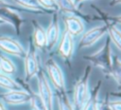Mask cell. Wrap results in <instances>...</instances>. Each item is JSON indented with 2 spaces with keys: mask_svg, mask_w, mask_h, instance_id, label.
Segmentation results:
<instances>
[{
  "mask_svg": "<svg viewBox=\"0 0 121 110\" xmlns=\"http://www.w3.org/2000/svg\"><path fill=\"white\" fill-rule=\"evenodd\" d=\"M74 1V3L76 4V3H78V2H80V1H82V0H73Z\"/></svg>",
  "mask_w": 121,
  "mask_h": 110,
  "instance_id": "25",
  "label": "cell"
},
{
  "mask_svg": "<svg viewBox=\"0 0 121 110\" xmlns=\"http://www.w3.org/2000/svg\"><path fill=\"white\" fill-rule=\"evenodd\" d=\"M88 100V82L86 78L80 79L76 86L74 91V110H81L82 106Z\"/></svg>",
  "mask_w": 121,
  "mask_h": 110,
  "instance_id": "2",
  "label": "cell"
},
{
  "mask_svg": "<svg viewBox=\"0 0 121 110\" xmlns=\"http://www.w3.org/2000/svg\"><path fill=\"white\" fill-rule=\"evenodd\" d=\"M38 89L39 96L46 105L48 110H53V96L52 91L49 86V83L43 74V71L41 70L38 74Z\"/></svg>",
  "mask_w": 121,
  "mask_h": 110,
  "instance_id": "1",
  "label": "cell"
},
{
  "mask_svg": "<svg viewBox=\"0 0 121 110\" xmlns=\"http://www.w3.org/2000/svg\"><path fill=\"white\" fill-rule=\"evenodd\" d=\"M15 2H17L18 4H20L21 6L30 9H35V10H40L41 9V6L38 2V0H15Z\"/></svg>",
  "mask_w": 121,
  "mask_h": 110,
  "instance_id": "18",
  "label": "cell"
},
{
  "mask_svg": "<svg viewBox=\"0 0 121 110\" xmlns=\"http://www.w3.org/2000/svg\"><path fill=\"white\" fill-rule=\"evenodd\" d=\"M3 5H4V2H3L2 0H0V8H1V7L3 6Z\"/></svg>",
  "mask_w": 121,
  "mask_h": 110,
  "instance_id": "24",
  "label": "cell"
},
{
  "mask_svg": "<svg viewBox=\"0 0 121 110\" xmlns=\"http://www.w3.org/2000/svg\"><path fill=\"white\" fill-rule=\"evenodd\" d=\"M3 100L9 104H22L29 101L30 94L21 89L9 90V92L3 94Z\"/></svg>",
  "mask_w": 121,
  "mask_h": 110,
  "instance_id": "5",
  "label": "cell"
},
{
  "mask_svg": "<svg viewBox=\"0 0 121 110\" xmlns=\"http://www.w3.org/2000/svg\"><path fill=\"white\" fill-rule=\"evenodd\" d=\"M109 34L112 40V42L114 43V45L116 46V47L118 49H120V42H121V38H120V30L115 27V26H111L109 28H107Z\"/></svg>",
  "mask_w": 121,
  "mask_h": 110,
  "instance_id": "15",
  "label": "cell"
},
{
  "mask_svg": "<svg viewBox=\"0 0 121 110\" xmlns=\"http://www.w3.org/2000/svg\"><path fill=\"white\" fill-rule=\"evenodd\" d=\"M25 68H26V80L32 78L34 75L37 74L39 70V64L33 48H29L26 52L25 57Z\"/></svg>",
  "mask_w": 121,
  "mask_h": 110,
  "instance_id": "7",
  "label": "cell"
},
{
  "mask_svg": "<svg viewBox=\"0 0 121 110\" xmlns=\"http://www.w3.org/2000/svg\"><path fill=\"white\" fill-rule=\"evenodd\" d=\"M58 101H59V108H60V110H74V107L71 104L69 99L64 94H60L59 96Z\"/></svg>",
  "mask_w": 121,
  "mask_h": 110,
  "instance_id": "16",
  "label": "cell"
},
{
  "mask_svg": "<svg viewBox=\"0 0 121 110\" xmlns=\"http://www.w3.org/2000/svg\"><path fill=\"white\" fill-rule=\"evenodd\" d=\"M39 4L41 7L50 9H58V4L55 0H38Z\"/></svg>",
  "mask_w": 121,
  "mask_h": 110,
  "instance_id": "20",
  "label": "cell"
},
{
  "mask_svg": "<svg viewBox=\"0 0 121 110\" xmlns=\"http://www.w3.org/2000/svg\"><path fill=\"white\" fill-rule=\"evenodd\" d=\"M0 70L6 74H11L15 71V66L9 58L4 55H0Z\"/></svg>",
  "mask_w": 121,
  "mask_h": 110,
  "instance_id": "13",
  "label": "cell"
},
{
  "mask_svg": "<svg viewBox=\"0 0 121 110\" xmlns=\"http://www.w3.org/2000/svg\"><path fill=\"white\" fill-rule=\"evenodd\" d=\"M0 110H7V109H6V107L3 105V103H2L1 101H0Z\"/></svg>",
  "mask_w": 121,
  "mask_h": 110,
  "instance_id": "22",
  "label": "cell"
},
{
  "mask_svg": "<svg viewBox=\"0 0 121 110\" xmlns=\"http://www.w3.org/2000/svg\"><path fill=\"white\" fill-rule=\"evenodd\" d=\"M7 21L5 20V19H3L2 17H0V25H3V24H5Z\"/></svg>",
  "mask_w": 121,
  "mask_h": 110,
  "instance_id": "23",
  "label": "cell"
},
{
  "mask_svg": "<svg viewBox=\"0 0 121 110\" xmlns=\"http://www.w3.org/2000/svg\"><path fill=\"white\" fill-rule=\"evenodd\" d=\"M0 86L9 90H16V89H21L20 85L15 82L10 77H9L6 74L0 73Z\"/></svg>",
  "mask_w": 121,
  "mask_h": 110,
  "instance_id": "12",
  "label": "cell"
},
{
  "mask_svg": "<svg viewBox=\"0 0 121 110\" xmlns=\"http://www.w3.org/2000/svg\"><path fill=\"white\" fill-rule=\"evenodd\" d=\"M34 43L36 46L38 47H43L46 46V36H45V30L41 27L37 26L35 28L34 31Z\"/></svg>",
  "mask_w": 121,
  "mask_h": 110,
  "instance_id": "11",
  "label": "cell"
},
{
  "mask_svg": "<svg viewBox=\"0 0 121 110\" xmlns=\"http://www.w3.org/2000/svg\"><path fill=\"white\" fill-rule=\"evenodd\" d=\"M64 23L66 31H68L71 35H78L83 31L82 22L75 16H68L64 18Z\"/></svg>",
  "mask_w": 121,
  "mask_h": 110,
  "instance_id": "9",
  "label": "cell"
},
{
  "mask_svg": "<svg viewBox=\"0 0 121 110\" xmlns=\"http://www.w3.org/2000/svg\"><path fill=\"white\" fill-rule=\"evenodd\" d=\"M29 101H30V104L33 110H48L46 105L44 104V102L43 101V100L38 94L30 95Z\"/></svg>",
  "mask_w": 121,
  "mask_h": 110,
  "instance_id": "14",
  "label": "cell"
},
{
  "mask_svg": "<svg viewBox=\"0 0 121 110\" xmlns=\"http://www.w3.org/2000/svg\"><path fill=\"white\" fill-rule=\"evenodd\" d=\"M59 26L57 22H52L50 24V26L48 27L46 32H45V36H46V46H48V48H51L57 42L58 38H59Z\"/></svg>",
  "mask_w": 121,
  "mask_h": 110,
  "instance_id": "10",
  "label": "cell"
},
{
  "mask_svg": "<svg viewBox=\"0 0 121 110\" xmlns=\"http://www.w3.org/2000/svg\"><path fill=\"white\" fill-rule=\"evenodd\" d=\"M0 71H1V70H0Z\"/></svg>",
  "mask_w": 121,
  "mask_h": 110,
  "instance_id": "26",
  "label": "cell"
},
{
  "mask_svg": "<svg viewBox=\"0 0 121 110\" xmlns=\"http://www.w3.org/2000/svg\"><path fill=\"white\" fill-rule=\"evenodd\" d=\"M107 31V27L106 26H99V27H95L92 29L88 30L81 38L79 46L80 47H86L94 45L97 40H99Z\"/></svg>",
  "mask_w": 121,
  "mask_h": 110,
  "instance_id": "4",
  "label": "cell"
},
{
  "mask_svg": "<svg viewBox=\"0 0 121 110\" xmlns=\"http://www.w3.org/2000/svg\"><path fill=\"white\" fill-rule=\"evenodd\" d=\"M46 69L53 85L59 90H63L64 79H63L61 69L60 68L58 64L53 59H49L46 62Z\"/></svg>",
  "mask_w": 121,
  "mask_h": 110,
  "instance_id": "3",
  "label": "cell"
},
{
  "mask_svg": "<svg viewBox=\"0 0 121 110\" xmlns=\"http://www.w3.org/2000/svg\"><path fill=\"white\" fill-rule=\"evenodd\" d=\"M58 7L61 8L64 11L73 12L76 9V4L73 0H58Z\"/></svg>",
  "mask_w": 121,
  "mask_h": 110,
  "instance_id": "17",
  "label": "cell"
},
{
  "mask_svg": "<svg viewBox=\"0 0 121 110\" xmlns=\"http://www.w3.org/2000/svg\"><path fill=\"white\" fill-rule=\"evenodd\" d=\"M73 48H74V45H73L72 35L65 30L60 39V43L59 46V52L62 57L70 58L73 53Z\"/></svg>",
  "mask_w": 121,
  "mask_h": 110,
  "instance_id": "8",
  "label": "cell"
},
{
  "mask_svg": "<svg viewBox=\"0 0 121 110\" xmlns=\"http://www.w3.org/2000/svg\"><path fill=\"white\" fill-rule=\"evenodd\" d=\"M110 110H121V103L119 101H112L108 105Z\"/></svg>",
  "mask_w": 121,
  "mask_h": 110,
  "instance_id": "21",
  "label": "cell"
},
{
  "mask_svg": "<svg viewBox=\"0 0 121 110\" xmlns=\"http://www.w3.org/2000/svg\"><path fill=\"white\" fill-rule=\"evenodd\" d=\"M0 49L9 54L19 57L24 54L22 46L17 41L9 37H0Z\"/></svg>",
  "mask_w": 121,
  "mask_h": 110,
  "instance_id": "6",
  "label": "cell"
},
{
  "mask_svg": "<svg viewBox=\"0 0 121 110\" xmlns=\"http://www.w3.org/2000/svg\"><path fill=\"white\" fill-rule=\"evenodd\" d=\"M81 110H99L98 102L95 97H92L86 101L84 105L82 106Z\"/></svg>",
  "mask_w": 121,
  "mask_h": 110,
  "instance_id": "19",
  "label": "cell"
}]
</instances>
